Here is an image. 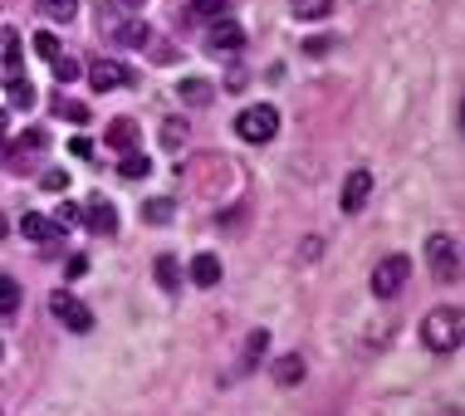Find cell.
<instances>
[{
  "label": "cell",
  "mask_w": 465,
  "mask_h": 416,
  "mask_svg": "<svg viewBox=\"0 0 465 416\" xmlns=\"http://www.w3.org/2000/svg\"><path fill=\"white\" fill-rule=\"evenodd\" d=\"M206 45H211V54H241V49H245V30H241L235 20L216 15V20H211V35H206Z\"/></svg>",
  "instance_id": "6"
},
{
  "label": "cell",
  "mask_w": 465,
  "mask_h": 416,
  "mask_svg": "<svg viewBox=\"0 0 465 416\" xmlns=\"http://www.w3.org/2000/svg\"><path fill=\"white\" fill-rule=\"evenodd\" d=\"M426 264H431V274L441 284H456L460 280V245L450 235H431L426 241Z\"/></svg>",
  "instance_id": "3"
},
{
  "label": "cell",
  "mask_w": 465,
  "mask_h": 416,
  "mask_svg": "<svg viewBox=\"0 0 465 416\" xmlns=\"http://www.w3.org/2000/svg\"><path fill=\"white\" fill-rule=\"evenodd\" d=\"M49 309H54V319L64 323L69 333H89V329H94V313H89V304H84V299H74V294H64V289H54Z\"/></svg>",
  "instance_id": "5"
},
{
  "label": "cell",
  "mask_w": 465,
  "mask_h": 416,
  "mask_svg": "<svg viewBox=\"0 0 465 416\" xmlns=\"http://www.w3.org/2000/svg\"><path fill=\"white\" fill-rule=\"evenodd\" d=\"M25 79V59H20V40L15 35H5V45H0V84H20Z\"/></svg>",
  "instance_id": "11"
},
{
  "label": "cell",
  "mask_w": 465,
  "mask_h": 416,
  "mask_svg": "<svg viewBox=\"0 0 465 416\" xmlns=\"http://www.w3.org/2000/svg\"><path fill=\"white\" fill-rule=\"evenodd\" d=\"M0 352H5V348H0Z\"/></svg>",
  "instance_id": "36"
},
{
  "label": "cell",
  "mask_w": 465,
  "mask_h": 416,
  "mask_svg": "<svg viewBox=\"0 0 465 416\" xmlns=\"http://www.w3.org/2000/svg\"><path fill=\"white\" fill-rule=\"evenodd\" d=\"M157 284L167 289V294H172V289L182 284V264L172 260V255H162V260H157Z\"/></svg>",
  "instance_id": "24"
},
{
  "label": "cell",
  "mask_w": 465,
  "mask_h": 416,
  "mask_svg": "<svg viewBox=\"0 0 465 416\" xmlns=\"http://www.w3.org/2000/svg\"><path fill=\"white\" fill-rule=\"evenodd\" d=\"M10 147H15V153H10V162H15V167H30V162L49 147V137H45V128H25Z\"/></svg>",
  "instance_id": "9"
},
{
  "label": "cell",
  "mask_w": 465,
  "mask_h": 416,
  "mask_svg": "<svg viewBox=\"0 0 465 416\" xmlns=\"http://www.w3.org/2000/svg\"><path fill=\"white\" fill-rule=\"evenodd\" d=\"M54 79H59V84H74V79H79V59L59 54V59H54Z\"/></svg>",
  "instance_id": "29"
},
{
  "label": "cell",
  "mask_w": 465,
  "mask_h": 416,
  "mask_svg": "<svg viewBox=\"0 0 465 416\" xmlns=\"http://www.w3.org/2000/svg\"><path fill=\"white\" fill-rule=\"evenodd\" d=\"M54 113H59L64 123H79V128L89 123V108H84L79 98H59V94H54Z\"/></svg>",
  "instance_id": "22"
},
{
  "label": "cell",
  "mask_w": 465,
  "mask_h": 416,
  "mask_svg": "<svg viewBox=\"0 0 465 416\" xmlns=\"http://www.w3.org/2000/svg\"><path fill=\"white\" fill-rule=\"evenodd\" d=\"M10 104H15V108H30V104H35V88L25 84V79H20V84H10Z\"/></svg>",
  "instance_id": "31"
},
{
  "label": "cell",
  "mask_w": 465,
  "mask_h": 416,
  "mask_svg": "<svg viewBox=\"0 0 465 416\" xmlns=\"http://www.w3.org/2000/svg\"><path fill=\"white\" fill-rule=\"evenodd\" d=\"M172 216H177V201H147V206H143V221H153V225H167Z\"/></svg>",
  "instance_id": "23"
},
{
  "label": "cell",
  "mask_w": 465,
  "mask_h": 416,
  "mask_svg": "<svg viewBox=\"0 0 465 416\" xmlns=\"http://www.w3.org/2000/svg\"><path fill=\"white\" fill-rule=\"evenodd\" d=\"M192 143V128H186L182 118H167L162 123V147H172V153H177V147H186Z\"/></svg>",
  "instance_id": "19"
},
{
  "label": "cell",
  "mask_w": 465,
  "mask_h": 416,
  "mask_svg": "<svg viewBox=\"0 0 465 416\" xmlns=\"http://www.w3.org/2000/svg\"><path fill=\"white\" fill-rule=\"evenodd\" d=\"M411 274V260L407 255H387L382 264H372V299H392Z\"/></svg>",
  "instance_id": "4"
},
{
  "label": "cell",
  "mask_w": 465,
  "mask_h": 416,
  "mask_svg": "<svg viewBox=\"0 0 465 416\" xmlns=\"http://www.w3.org/2000/svg\"><path fill=\"white\" fill-rule=\"evenodd\" d=\"M235 133L245 137V143H274V133H280V113H274L270 104H255V108H245L241 118H235Z\"/></svg>",
  "instance_id": "2"
},
{
  "label": "cell",
  "mask_w": 465,
  "mask_h": 416,
  "mask_svg": "<svg viewBox=\"0 0 465 416\" xmlns=\"http://www.w3.org/2000/svg\"><path fill=\"white\" fill-rule=\"evenodd\" d=\"M289 10H294L299 20H323L333 10V0H289Z\"/></svg>",
  "instance_id": "21"
},
{
  "label": "cell",
  "mask_w": 465,
  "mask_h": 416,
  "mask_svg": "<svg viewBox=\"0 0 465 416\" xmlns=\"http://www.w3.org/2000/svg\"><path fill=\"white\" fill-rule=\"evenodd\" d=\"M64 186H69V172H45V192H64Z\"/></svg>",
  "instance_id": "33"
},
{
  "label": "cell",
  "mask_w": 465,
  "mask_h": 416,
  "mask_svg": "<svg viewBox=\"0 0 465 416\" xmlns=\"http://www.w3.org/2000/svg\"><path fill=\"white\" fill-rule=\"evenodd\" d=\"M235 0H192V10L196 15H206V20H216V15H225V10H231Z\"/></svg>",
  "instance_id": "28"
},
{
  "label": "cell",
  "mask_w": 465,
  "mask_h": 416,
  "mask_svg": "<svg viewBox=\"0 0 465 416\" xmlns=\"http://www.w3.org/2000/svg\"><path fill=\"white\" fill-rule=\"evenodd\" d=\"M108 147L133 153V147H137V123H133V118H113V123H108Z\"/></svg>",
  "instance_id": "15"
},
{
  "label": "cell",
  "mask_w": 465,
  "mask_h": 416,
  "mask_svg": "<svg viewBox=\"0 0 465 416\" xmlns=\"http://www.w3.org/2000/svg\"><path fill=\"white\" fill-rule=\"evenodd\" d=\"M192 284L196 289H216L221 284V260L216 255H196L192 260Z\"/></svg>",
  "instance_id": "14"
},
{
  "label": "cell",
  "mask_w": 465,
  "mask_h": 416,
  "mask_svg": "<svg viewBox=\"0 0 465 416\" xmlns=\"http://www.w3.org/2000/svg\"><path fill=\"white\" fill-rule=\"evenodd\" d=\"M0 133H5V108H0Z\"/></svg>",
  "instance_id": "35"
},
{
  "label": "cell",
  "mask_w": 465,
  "mask_h": 416,
  "mask_svg": "<svg viewBox=\"0 0 465 416\" xmlns=\"http://www.w3.org/2000/svg\"><path fill=\"white\" fill-rule=\"evenodd\" d=\"M265 343H270V333H265V329H255V333L245 338V362H250V368H255V362L265 358Z\"/></svg>",
  "instance_id": "27"
},
{
  "label": "cell",
  "mask_w": 465,
  "mask_h": 416,
  "mask_svg": "<svg viewBox=\"0 0 465 416\" xmlns=\"http://www.w3.org/2000/svg\"><path fill=\"white\" fill-rule=\"evenodd\" d=\"M84 221H89L94 235H113V231H118V211H113V201H104V196H94L89 206H84Z\"/></svg>",
  "instance_id": "10"
},
{
  "label": "cell",
  "mask_w": 465,
  "mask_h": 416,
  "mask_svg": "<svg viewBox=\"0 0 465 416\" xmlns=\"http://www.w3.org/2000/svg\"><path fill=\"white\" fill-rule=\"evenodd\" d=\"M274 382H280V387H299V382H304V358H299V352L280 358V362H274Z\"/></svg>",
  "instance_id": "17"
},
{
  "label": "cell",
  "mask_w": 465,
  "mask_h": 416,
  "mask_svg": "<svg viewBox=\"0 0 465 416\" xmlns=\"http://www.w3.org/2000/svg\"><path fill=\"white\" fill-rule=\"evenodd\" d=\"M147 172H153V162H147L143 153H123V162H118V176H123V182H143Z\"/></svg>",
  "instance_id": "18"
},
{
  "label": "cell",
  "mask_w": 465,
  "mask_h": 416,
  "mask_svg": "<svg viewBox=\"0 0 465 416\" xmlns=\"http://www.w3.org/2000/svg\"><path fill=\"white\" fill-rule=\"evenodd\" d=\"M368 196H372V172H348V182H343V211L348 216H358L362 206H368Z\"/></svg>",
  "instance_id": "8"
},
{
  "label": "cell",
  "mask_w": 465,
  "mask_h": 416,
  "mask_svg": "<svg viewBox=\"0 0 465 416\" xmlns=\"http://www.w3.org/2000/svg\"><path fill=\"white\" fill-rule=\"evenodd\" d=\"M89 84L98 88V94H108V88L137 84V74H133L128 64H118V59H98V64H89Z\"/></svg>",
  "instance_id": "7"
},
{
  "label": "cell",
  "mask_w": 465,
  "mask_h": 416,
  "mask_svg": "<svg viewBox=\"0 0 465 416\" xmlns=\"http://www.w3.org/2000/svg\"><path fill=\"white\" fill-rule=\"evenodd\" d=\"M79 221H84V211L74 206V201H59V216H54L59 231H69V225H79Z\"/></svg>",
  "instance_id": "30"
},
{
  "label": "cell",
  "mask_w": 465,
  "mask_h": 416,
  "mask_svg": "<svg viewBox=\"0 0 465 416\" xmlns=\"http://www.w3.org/2000/svg\"><path fill=\"white\" fill-rule=\"evenodd\" d=\"M84 270H89V260H84V255H69V264H64V274H69V280H79Z\"/></svg>",
  "instance_id": "34"
},
{
  "label": "cell",
  "mask_w": 465,
  "mask_h": 416,
  "mask_svg": "<svg viewBox=\"0 0 465 416\" xmlns=\"http://www.w3.org/2000/svg\"><path fill=\"white\" fill-rule=\"evenodd\" d=\"M177 98L186 108H206L211 98H216V84H206V79H182L177 84Z\"/></svg>",
  "instance_id": "13"
},
{
  "label": "cell",
  "mask_w": 465,
  "mask_h": 416,
  "mask_svg": "<svg viewBox=\"0 0 465 416\" xmlns=\"http://www.w3.org/2000/svg\"><path fill=\"white\" fill-rule=\"evenodd\" d=\"M74 10H79V0H40V15L45 20H59V25H69Z\"/></svg>",
  "instance_id": "20"
},
{
  "label": "cell",
  "mask_w": 465,
  "mask_h": 416,
  "mask_svg": "<svg viewBox=\"0 0 465 416\" xmlns=\"http://www.w3.org/2000/svg\"><path fill=\"white\" fill-rule=\"evenodd\" d=\"M113 40H118V45H128V49H137V45H147V35H153V30H147V25L143 20H118V25H113Z\"/></svg>",
  "instance_id": "16"
},
{
  "label": "cell",
  "mask_w": 465,
  "mask_h": 416,
  "mask_svg": "<svg viewBox=\"0 0 465 416\" xmlns=\"http://www.w3.org/2000/svg\"><path fill=\"white\" fill-rule=\"evenodd\" d=\"M460 338H465V313H460L456 304H441V309L426 313V323H421V343L431 348V352H456V348H460Z\"/></svg>",
  "instance_id": "1"
},
{
  "label": "cell",
  "mask_w": 465,
  "mask_h": 416,
  "mask_svg": "<svg viewBox=\"0 0 465 416\" xmlns=\"http://www.w3.org/2000/svg\"><path fill=\"white\" fill-rule=\"evenodd\" d=\"M35 54L54 64V59H59V35L54 30H40V35H35Z\"/></svg>",
  "instance_id": "26"
},
{
  "label": "cell",
  "mask_w": 465,
  "mask_h": 416,
  "mask_svg": "<svg viewBox=\"0 0 465 416\" xmlns=\"http://www.w3.org/2000/svg\"><path fill=\"white\" fill-rule=\"evenodd\" d=\"M69 153L79 157V162H94V143H89V137H74V143H69Z\"/></svg>",
  "instance_id": "32"
},
{
  "label": "cell",
  "mask_w": 465,
  "mask_h": 416,
  "mask_svg": "<svg viewBox=\"0 0 465 416\" xmlns=\"http://www.w3.org/2000/svg\"><path fill=\"white\" fill-rule=\"evenodd\" d=\"M20 309V284L10 274H0V313H15Z\"/></svg>",
  "instance_id": "25"
},
{
  "label": "cell",
  "mask_w": 465,
  "mask_h": 416,
  "mask_svg": "<svg viewBox=\"0 0 465 416\" xmlns=\"http://www.w3.org/2000/svg\"><path fill=\"white\" fill-rule=\"evenodd\" d=\"M20 235H25V241H54V235H59V225L54 221H49V216H40V211H25V216H20Z\"/></svg>",
  "instance_id": "12"
}]
</instances>
